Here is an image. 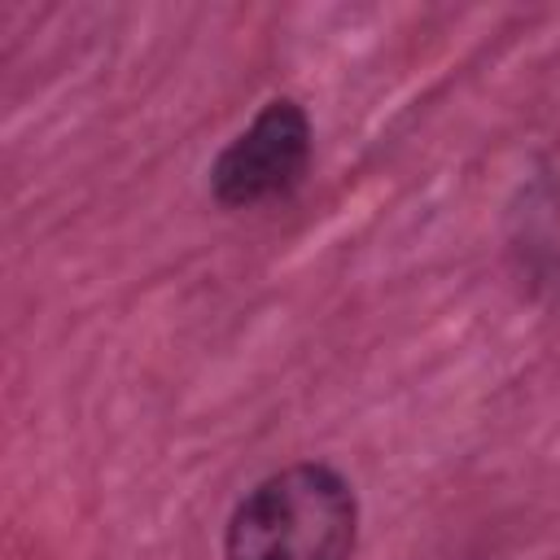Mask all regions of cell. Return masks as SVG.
Returning a JSON list of instances; mask_svg holds the SVG:
<instances>
[{
	"instance_id": "6da1fadb",
	"label": "cell",
	"mask_w": 560,
	"mask_h": 560,
	"mask_svg": "<svg viewBox=\"0 0 560 560\" xmlns=\"http://www.w3.org/2000/svg\"><path fill=\"white\" fill-rule=\"evenodd\" d=\"M354 490L328 464H293L254 486L228 521V560H350Z\"/></svg>"
},
{
	"instance_id": "7a4b0ae2",
	"label": "cell",
	"mask_w": 560,
	"mask_h": 560,
	"mask_svg": "<svg viewBox=\"0 0 560 560\" xmlns=\"http://www.w3.org/2000/svg\"><path fill=\"white\" fill-rule=\"evenodd\" d=\"M311 162V127L293 101H271L214 162V197L232 210L284 197L298 188Z\"/></svg>"
}]
</instances>
